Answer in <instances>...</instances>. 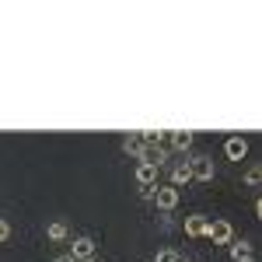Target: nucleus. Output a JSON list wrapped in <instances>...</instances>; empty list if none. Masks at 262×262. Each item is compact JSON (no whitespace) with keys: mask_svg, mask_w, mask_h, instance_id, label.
I'll return each mask as SVG.
<instances>
[{"mask_svg":"<svg viewBox=\"0 0 262 262\" xmlns=\"http://www.w3.org/2000/svg\"><path fill=\"white\" fill-rule=\"evenodd\" d=\"M137 161H140V164H154V168L161 171L164 164H168V147H158V143H143L140 154H137Z\"/></svg>","mask_w":262,"mask_h":262,"instance_id":"f03ea898","label":"nucleus"},{"mask_svg":"<svg viewBox=\"0 0 262 262\" xmlns=\"http://www.w3.org/2000/svg\"><path fill=\"white\" fill-rule=\"evenodd\" d=\"M224 154H227L231 161H242L245 154H248V140H245V137H227V140H224Z\"/></svg>","mask_w":262,"mask_h":262,"instance_id":"0eeeda50","label":"nucleus"},{"mask_svg":"<svg viewBox=\"0 0 262 262\" xmlns=\"http://www.w3.org/2000/svg\"><path fill=\"white\" fill-rule=\"evenodd\" d=\"M74 262H81V259H95V238H88V234H81V238H74V248L67 252Z\"/></svg>","mask_w":262,"mask_h":262,"instance_id":"39448f33","label":"nucleus"},{"mask_svg":"<svg viewBox=\"0 0 262 262\" xmlns=\"http://www.w3.org/2000/svg\"><path fill=\"white\" fill-rule=\"evenodd\" d=\"M53 262H74V259H70V255H56Z\"/></svg>","mask_w":262,"mask_h":262,"instance_id":"f3484780","label":"nucleus"},{"mask_svg":"<svg viewBox=\"0 0 262 262\" xmlns=\"http://www.w3.org/2000/svg\"><path fill=\"white\" fill-rule=\"evenodd\" d=\"M189 182H192V168H189V161L171 164V185L182 189V185H189Z\"/></svg>","mask_w":262,"mask_h":262,"instance_id":"1a4fd4ad","label":"nucleus"},{"mask_svg":"<svg viewBox=\"0 0 262 262\" xmlns=\"http://www.w3.org/2000/svg\"><path fill=\"white\" fill-rule=\"evenodd\" d=\"M252 255V245L248 242H231V259L238 262V259H248Z\"/></svg>","mask_w":262,"mask_h":262,"instance_id":"f8f14e48","label":"nucleus"},{"mask_svg":"<svg viewBox=\"0 0 262 262\" xmlns=\"http://www.w3.org/2000/svg\"><path fill=\"white\" fill-rule=\"evenodd\" d=\"M154 262H185V259H182L175 248H161V252L154 255Z\"/></svg>","mask_w":262,"mask_h":262,"instance_id":"ddd939ff","label":"nucleus"},{"mask_svg":"<svg viewBox=\"0 0 262 262\" xmlns=\"http://www.w3.org/2000/svg\"><path fill=\"white\" fill-rule=\"evenodd\" d=\"M185 234H189V238H203V234H206V217H203V213L185 217Z\"/></svg>","mask_w":262,"mask_h":262,"instance_id":"9d476101","label":"nucleus"},{"mask_svg":"<svg viewBox=\"0 0 262 262\" xmlns=\"http://www.w3.org/2000/svg\"><path fill=\"white\" fill-rule=\"evenodd\" d=\"M46 238H49V242H67V238H70V227L63 221H53L46 227Z\"/></svg>","mask_w":262,"mask_h":262,"instance_id":"9b49d317","label":"nucleus"},{"mask_svg":"<svg viewBox=\"0 0 262 262\" xmlns=\"http://www.w3.org/2000/svg\"><path fill=\"white\" fill-rule=\"evenodd\" d=\"M154 203H158V210L171 213L179 206V189L175 185H154Z\"/></svg>","mask_w":262,"mask_h":262,"instance_id":"7ed1b4c3","label":"nucleus"},{"mask_svg":"<svg viewBox=\"0 0 262 262\" xmlns=\"http://www.w3.org/2000/svg\"><path fill=\"white\" fill-rule=\"evenodd\" d=\"M140 137H129V140H122V150H126V154H133V158H137V154H140Z\"/></svg>","mask_w":262,"mask_h":262,"instance_id":"4468645a","label":"nucleus"},{"mask_svg":"<svg viewBox=\"0 0 262 262\" xmlns=\"http://www.w3.org/2000/svg\"><path fill=\"white\" fill-rule=\"evenodd\" d=\"M238 262H255V259H252V255H248V259H238Z\"/></svg>","mask_w":262,"mask_h":262,"instance_id":"a211bd4d","label":"nucleus"},{"mask_svg":"<svg viewBox=\"0 0 262 262\" xmlns=\"http://www.w3.org/2000/svg\"><path fill=\"white\" fill-rule=\"evenodd\" d=\"M7 238H11V221H7V217H0V245L7 242Z\"/></svg>","mask_w":262,"mask_h":262,"instance_id":"dca6fc26","label":"nucleus"},{"mask_svg":"<svg viewBox=\"0 0 262 262\" xmlns=\"http://www.w3.org/2000/svg\"><path fill=\"white\" fill-rule=\"evenodd\" d=\"M81 262H98V259H81Z\"/></svg>","mask_w":262,"mask_h":262,"instance_id":"6ab92c4d","label":"nucleus"},{"mask_svg":"<svg viewBox=\"0 0 262 262\" xmlns=\"http://www.w3.org/2000/svg\"><path fill=\"white\" fill-rule=\"evenodd\" d=\"M245 182H248L252 189H255V185L262 182V171H259V164H252V168H248V175H245Z\"/></svg>","mask_w":262,"mask_h":262,"instance_id":"2eb2a0df","label":"nucleus"},{"mask_svg":"<svg viewBox=\"0 0 262 262\" xmlns=\"http://www.w3.org/2000/svg\"><path fill=\"white\" fill-rule=\"evenodd\" d=\"M133 179H137V185H140L143 192H150V189L158 185V168H154V164H137Z\"/></svg>","mask_w":262,"mask_h":262,"instance_id":"423d86ee","label":"nucleus"},{"mask_svg":"<svg viewBox=\"0 0 262 262\" xmlns=\"http://www.w3.org/2000/svg\"><path fill=\"white\" fill-rule=\"evenodd\" d=\"M203 238H210L213 245H231L234 242V227H231V221H206V234Z\"/></svg>","mask_w":262,"mask_h":262,"instance_id":"f257e3e1","label":"nucleus"},{"mask_svg":"<svg viewBox=\"0 0 262 262\" xmlns=\"http://www.w3.org/2000/svg\"><path fill=\"white\" fill-rule=\"evenodd\" d=\"M164 143H171V150H182V154H185V150L192 147V133H189V129H168V140Z\"/></svg>","mask_w":262,"mask_h":262,"instance_id":"6e6552de","label":"nucleus"},{"mask_svg":"<svg viewBox=\"0 0 262 262\" xmlns=\"http://www.w3.org/2000/svg\"><path fill=\"white\" fill-rule=\"evenodd\" d=\"M189 168H192V179H200V182H213V175H217V164H213V158H206V154L192 158Z\"/></svg>","mask_w":262,"mask_h":262,"instance_id":"20e7f679","label":"nucleus"}]
</instances>
